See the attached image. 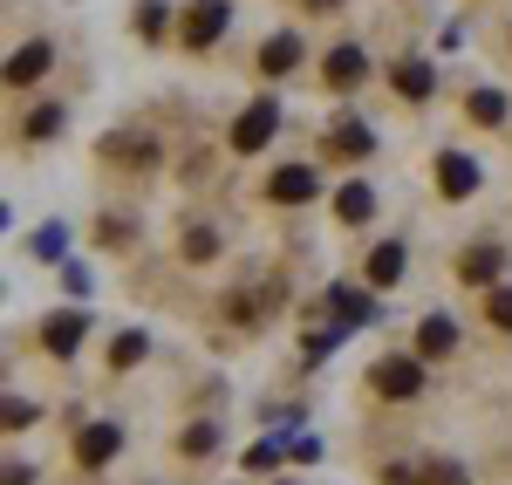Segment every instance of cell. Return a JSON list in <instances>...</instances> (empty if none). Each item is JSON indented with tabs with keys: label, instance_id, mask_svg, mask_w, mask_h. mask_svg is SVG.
Instances as JSON below:
<instances>
[{
	"label": "cell",
	"instance_id": "10",
	"mask_svg": "<svg viewBox=\"0 0 512 485\" xmlns=\"http://www.w3.org/2000/svg\"><path fill=\"white\" fill-rule=\"evenodd\" d=\"M499 267H506V253H499V246H472V253L458 260V281L492 287V281H499Z\"/></svg>",
	"mask_w": 512,
	"mask_h": 485
},
{
	"label": "cell",
	"instance_id": "19",
	"mask_svg": "<svg viewBox=\"0 0 512 485\" xmlns=\"http://www.w3.org/2000/svg\"><path fill=\"white\" fill-rule=\"evenodd\" d=\"M335 151H349V158H369V151H376V137H369L362 123H342V130H335Z\"/></svg>",
	"mask_w": 512,
	"mask_h": 485
},
{
	"label": "cell",
	"instance_id": "2",
	"mask_svg": "<svg viewBox=\"0 0 512 485\" xmlns=\"http://www.w3.org/2000/svg\"><path fill=\"white\" fill-rule=\"evenodd\" d=\"M274 130H280V103H274V96L246 103V117L233 123V151H260V144H267Z\"/></svg>",
	"mask_w": 512,
	"mask_h": 485
},
{
	"label": "cell",
	"instance_id": "26",
	"mask_svg": "<svg viewBox=\"0 0 512 485\" xmlns=\"http://www.w3.org/2000/svg\"><path fill=\"white\" fill-rule=\"evenodd\" d=\"M137 35H164V0H144L137 7Z\"/></svg>",
	"mask_w": 512,
	"mask_h": 485
},
{
	"label": "cell",
	"instance_id": "11",
	"mask_svg": "<svg viewBox=\"0 0 512 485\" xmlns=\"http://www.w3.org/2000/svg\"><path fill=\"white\" fill-rule=\"evenodd\" d=\"M41 76H48V41H28L7 55V82H41Z\"/></svg>",
	"mask_w": 512,
	"mask_h": 485
},
{
	"label": "cell",
	"instance_id": "7",
	"mask_svg": "<svg viewBox=\"0 0 512 485\" xmlns=\"http://www.w3.org/2000/svg\"><path fill=\"white\" fill-rule=\"evenodd\" d=\"M117 445H123L117 424H82V431H76V465H110Z\"/></svg>",
	"mask_w": 512,
	"mask_h": 485
},
{
	"label": "cell",
	"instance_id": "23",
	"mask_svg": "<svg viewBox=\"0 0 512 485\" xmlns=\"http://www.w3.org/2000/svg\"><path fill=\"white\" fill-rule=\"evenodd\" d=\"M219 253V233L212 226H185V260H212Z\"/></svg>",
	"mask_w": 512,
	"mask_h": 485
},
{
	"label": "cell",
	"instance_id": "28",
	"mask_svg": "<svg viewBox=\"0 0 512 485\" xmlns=\"http://www.w3.org/2000/svg\"><path fill=\"white\" fill-rule=\"evenodd\" d=\"M35 424V404H21V397H7V431H28Z\"/></svg>",
	"mask_w": 512,
	"mask_h": 485
},
{
	"label": "cell",
	"instance_id": "4",
	"mask_svg": "<svg viewBox=\"0 0 512 485\" xmlns=\"http://www.w3.org/2000/svg\"><path fill=\"white\" fill-rule=\"evenodd\" d=\"M226 21H233L226 0H192V14H185V41H192V48H212V41L226 35Z\"/></svg>",
	"mask_w": 512,
	"mask_h": 485
},
{
	"label": "cell",
	"instance_id": "22",
	"mask_svg": "<svg viewBox=\"0 0 512 485\" xmlns=\"http://www.w3.org/2000/svg\"><path fill=\"white\" fill-rule=\"evenodd\" d=\"M280 458H287V438H267V445H253V451H246V472H274Z\"/></svg>",
	"mask_w": 512,
	"mask_h": 485
},
{
	"label": "cell",
	"instance_id": "15",
	"mask_svg": "<svg viewBox=\"0 0 512 485\" xmlns=\"http://www.w3.org/2000/svg\"><path fill=\"white\" fill-rule=\"evenodd\" d=\"M335 212H342L349 226H362V219L376 212V192H369V185H342V192H335Z\"/></svg>",
	"mask_w": 512,
	"mask_h": 485
},
{
	"label": "cell",
	"instance_id": "29",
	"mask_svg": "<svg viewBox=\"0 0 512 485\" xmlns=\"http://www.w3.org/2000/svg\"><path fill=\"white\" fill-rule=\"evenodd\" d=\"M287 458H301V465H315V458H321V445H315V438H287Z\"/></svg>",
	"mask_w": 512,
	"mask_h": 485
},
{
	"label": "cell",
	"instance_id": "24",
	"mask_svg": "<svg viewBox=\"0 0 512 485\" xmlns=\"http://www.w3.org/2000/svg\"><path fill=\"white\" fill-rule=\"evenodd\" d=\"M55 130H62V110H55V103H41L35 117H28V137H55Z\"/></svg>",
	"mask_w": 512,
	"mask_h": 485
},
{
	"label": "cell",
	"instance_id": "9",
	"mask_svg": "<svg viewBox=\"0 0 512 485\" xmlns=\"http://www.w3.org/2000/svg\"><path fill=\"white\" fill-rule=\"evenodd\" d=\"M390 82H396V96H410V103H424V96L437 89V69H431V62H417V55H410V62H396V69H390Z\"/></svg>",
	"mask_w": 512,
	"mask_h": 485
},
{
	"label": "cell",
	"instance_id": "30",
	"mask_svg": "<svg viewBox=\"0 0 512 485\" xmlns=\"http://www.w3.org/2000/svg\"><path fill=\"white\" fill-rule=\"evenodd\" d=\"M0 485H35V472H28V465H7V479Z\"/></svg>",
	"mask_w": 512,
	"mask_h": 485
},
{
	"label": "cell",
	"instance_id": "21",
	"mask_svg": "<svg viewBox=\"0 0 512 485\" xmlns=\"http://www.w3.org/2000/svg\"><path fill=\"white\" fill-rule=\"evenodd\" d=\"M144 349H151L144 335H117V342H110V369H130V363H144Z\"/></svg>",
	"mask_w": 512,
	"mask_h": 485
},
{
	"label": "cell",
	"instance_id": "8",
	"mask_svg": "<svg viewBox=\"0 0 512 485\" xmlns=\"http://www.w3.org/2000/svg\"><path fill=\"white\" fill-rule=\"evenodd\" d=\"M321 76H328V89H355V82L369 76V55H362L355 41H342V48H335V55L321 62Z\"/></svg>",
	"mask_w": 512,
	"mask_h": 485
},
{
	"label": "cell",
	"instance_id": "17",
	"mask_svg": "<svg viewBox=\"0 0 512 485\" xmlns=\"http://www.w3.org/2000/svg\"><path fill=\"white\" fill-rule=\"evenodd\" d=\"M178 451H185V458H212V451H219V431H212V424H185Z\"/></svg>",
	"mask_w": 512,
	"mask_h": 485
},
{
	"label": "cell",
	"instance_id": "5",
	"mask_svg": "<svg viewBox=\"0 0 512 485\" xmlns=\"http://www.w3.org/2000/svg\"><path fill=\"white\" fill-rule=\"evenodd\" d=\"M82 335H89V322H82L76 308H62V315H48V322H41V349H48V356H76Z\"/></svg>",
	"mask_w": 512,
	"mask_h": 485
},
{
	"label": "cell",
	"instance_id": "3",
	"mask_svg": "<svg viewBox=\"0 0 512 485\" xmlns=\"http://www.w3.org/2000/svg\"><path fill=\"white\" fill-rule=\"evenodd\" d=\"M315 192H321V178L308 171V164H280L274 178H267V199L274 205H308Z\"/></svg>",
	"mask_w": 512,
	"mask_h": 485
},
{
	"label": "cell",
	"instance_id": "27",
	"mask_svg": "<svg viewBox=\"0 0 512 485\" xmlns=\"http://www.w3.org/2000/svg\"><path fill=\"white\" fill-rule=\"evenodd\" d=\"M485 322H492V328H512V287H506V294H492V301H485Z\"/></svg>",
	"mask_w": 512,
	"mask_h": 485
},
{
	"label": "cell",
	"instance_id": "12",
	"mask_svg": "<svg viewBox=\"0 0 512 485\" xmlns=\"http://www.w3.org/2000/svg\"><path fill=\"white\" fill-rule=\"evenodd\" d=\"M260 69L267 76H287V69H301V35H274L260 48Z\"/></svg>",
	"mask_w": 512,
	"mask_h": 485
},
{
	"label": "cell",
	"instance_id": "1",
	"mask_svg": "<svg viewBox=\"0 0 512 485\" xmlns=\"http://www.w3.org/2000/svg\"><path fill=\"white\" fill-rule=\"evenodd\" d=\"M369 390L390 397V404H410V397L424 390V363H417V356H383V363L369 369Z\"/></svg>",
	"mask_w": 512,
	"mask_h": 485
},
{
	"label": "cell",
	"instance_id": "25",
	"mask_svg": "<svg viewBox=\"0 0 512 485\" xmlns=\"http://www.w3.org/2000/svg\"><path fill=\"white\" fill-rule=\"evenodd\" d=\"M424 485H472V479H465V465H444L437 458V465H424Z\"/></svg>",
	"mask_w": 512,
	"mask_h": 485
},
{
	"label": "cell",
	"instance_id": "14",
	"mask_svg": "<svg viewBox=\"0 0 512 485\" xmlns=\"http://www.w3.org/2000/svg\"><path fill=\"white\" fill-rule=\"evenodd\" d=\"M362 274H369L376 287H396V281H403V246H396V240H383L376 253H369V267H362Z\"/></svg>",
	"mask_w": 512,
	"mask_h": 485
},
{
	"label": "cell",
	"instance_id": "16",
	"mask_svg": "<svg viewBox=\"0 0 512 485\" xmlns=\"http://www.w3.org/2000/svg\"><path fill=\"white\" fill-rule=\"evenodd\" d=\"M465 110H472V123H485V130H499V123H506V96H499V89H478V96L465 103Z\"/></svg>",
	"mask_w": 512,
	"mask_h": 485
},
{
	"label": "cell",
	"instance_id": "6",
	"mask_svg": "<svg viewBox=\"0 0 512 485\" xmlns=\"http://www.w3.org/2000/svg\"><path fill=\"white\" fill-rule=\"evenodd\" d=\"M437 192H444V199H472L478 192V164L465 158V151H444V158H437Z\"/></svg>",
	"mask_w": 512,
	"mask_h": 485
},
{
	"label": "cell",
	"instance_id": "18",
	"mask_svg": "<svg viewBox=\"0 0 512 485\" xmlns=\"http://www.w3.org/2000/svg\"><path fill=\"white\" fill-rule=\"evenodd\" d=\"M103 151H110V158H130V164H151V158H158V144H151V137H110Z\"/></svg>",
	"mask_w": 512,
	"mask_h": 485
},
{
	"label": "cell",
	"instance_id": "13",
	"mask_svg": "<svg viewBox=\"0 0 512 485\" xmlns=\"http://www.w3.org/2000/svg\"><path fill=\"white\" fill-rule=\"evenodd\" d=\"M417 349H424V356H451V349H458V328H451V315H424V328H417Z\"/></svg>",
	"mask_w": 512,
	"mask_h": 485
},
{
	"label": "cell",
	"instance_id": "20",
	"mask_svg": "<svg viewBox=\"0 0 512 485\" xmlns=\"http://www.w3.org/2000/svg\"><path fill=\"white\" fill-rule=\"evenodd\" d=\"M328 308H335V315H349V322H369V301H362L355 287H328Z\"/></svg>",
	"mask_w": 512,
	"mask_h": 485
},
{
	"label": "cell",
	"instance_id": "31",
	"mask_svg": "<svg viewBox=\"0 0 512 485\" xmlns=\"http://www.w3.org/2000/svg\"><path fill=\"white\" fill-rule=\"evenodd\" d=\"M308 7H321V14H335V7H342V0H308Z\"/></svg>",
	"mask_w": 512,
	"mask_h": 485
}]
</instances>
